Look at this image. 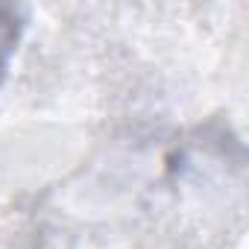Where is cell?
Returning <instances> with one entry per match:
<instances>
[{"label": "cell", "mask_w": 249, "mask_h": 249, "mask_svg": "<svg viewBox=\"0 0 249 249\" xmlns=\"http://www.w3.org/2000/svg\"><path fill=\"white\" fill-rule=\"evenodd\" d=\"M24 33V12L18 6H0V82H3L9 62L18 50Z\"/></svg>", "instance_id": "6da1fadb"}]
</instances>
